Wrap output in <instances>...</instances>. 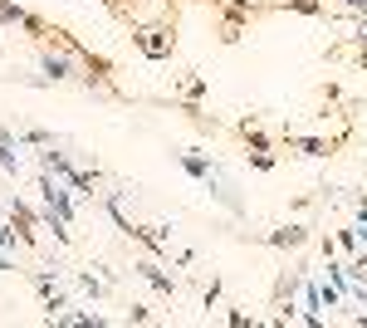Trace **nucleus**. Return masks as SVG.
<instances>
[{
  "label": "nucleus",
  "instance_id": "f257e3e1",
  "mask_svg": "<svg viewBox=\"0 0 367 328\" xmlns=\"http://www.w3.org/2000/svg\"><path fill=\"white\" fill-rule=\"evenodd\" d=\"M132 39H137V49H142L147 59H167V54H172V34H167V30H137Z\"/></svg>",
  "mask_w": 367,
  "mask_h": 328
},
{
  "label": "nucleus",
  "instance_id": "9b49d317",
  "mask_svg": "<svg viewBox=\"0 0 367 328\" xmlns=\"http://www.w3.org/2000/svg\"><path fill=\"white\" fill-rule=\"evenodd\" d=\"M0 270H10V260H0Z\"/></svg>",
  "mask_w": 367,
  "mask_h": 328
},
{
  "label": "nucleus",
  "instance_id": "1a4fd4ad",
  "mask_svg": "<svg viewBox=\"0 0 367 328\" xmlns=\"http://www.w3.org/2000/svg\"><path fill=\"white\" fill-rule=\"evenodd\" d=\"M289 10H299V15H318V0H289Z\"/></svg>",
  "mask_w": 367,
  "mask_h": 328
},
{
  "label": "nucleus",
  "instance_id": "9d476101",
  "mask_svg": "<svg viewBox=\"0 0 367 328\" xmlns=\"http://www.w3.org/2000/svg\"><path fill=\"white\" fill-rule=\"evenodd\" d=\"M343 5H353L358 15H367V0H343Z\"/></svg>",
  "mask_w": 367,
  "mask_h": 328
},
{
  "label": "nucleus",
  "instance_id": "20e7f679",
  "mask_svg": "<svg viewBox=\"0 0 367 328\" xmlns=\"http://www.w3.org/2000/svg\"><path fill=\"white\" fill-rule=\"evenodd\" d=\"M137 275H142V279H147V284H157V289H162V294H177V284H172V279H167V275H162V270H157V265H152V260H142V265H137Z\"/></svg>",
  "mask_w": 367,
  "mask_h": 328
},
{
  "label": "nucleus",
  "instance_id": "423d86ee",
  "mask_svg": "<svg viewBox=\"0 0 367 328\" xmlns=\"http://www.w3.org/2000/svg\"><path fill=\"white\" fill-rule=\"evenodd\" d=\"M289 142H294L304 157H323V152H328V142H318V137H299V132H289Z\"/></svg>",
  "mask_w": 367,
  "mask_h": 328
},
{
  "label": "nucleus",
  "instance_id": "6e6552de",
  "mask_svg": "<svg viewBox=\"0 0 367 328\" xmlns=\"http://www.w3.org/2000/svg\"><path fill=\"white\" fill-rule=\"evenodd\" d=\"M245 137H250V147H255V152H265V147H270V137H265L260 127H250V122H245Z\"/></svg>",
  "mask_w": 367,
  "mask_h": 328
},
{
  "label": "nucleus",
  "instance_id": "7ed1b4c3",
  "mask_svg": "<svg viewBox=\"0 0 367 328\" xmlns=\"http://www.w3.org/2000/svg\"><path fill=\"white\" fill-rule=\"evenodd\" d=\"M39 69H44V74H49V79H69V74H74V64H69V59H64V54H54V49H49V54H44V59H39Z\"/></svg>",
  "mask_w": 367,
  "mask_h": 328
},
{
  "label": "nucleus",
  "instance_id": "0eeeda50",
  "mask_svg": "<svg viewBox=\"0 0 367 328\" xmlns=\"http://www.w3.org/2000/svg\"><path fill=\"white\" fill-rule=\"evenodd\" d=\"M182 167L191 172V177H211V172H216V167H211V162H201V157H186Z\"/></svg>",
  "mask_w": 367,
  "mask_h": 328
},
{
  "label": "nucleus",
  "instance_id": "39448f33",
  "mask_svg": "<svg viewBox=\"0 0 367 328\" xmlns=\"http://www.w3.org/2000/svg\"><path fill=\"white\" fill-rule=\"evenodd\" d=\"M270 245H279V250L284 245H304V225H279L275 235H270Z\"/></svg>",
  "mask_w": 367,
  "mask_h": 328
},
{
  "label": "nucleus",
  "instance_id": "f03ea898",
  "mask_svg": "<svg viewBox=\"0 0 367 328\" xmlns=\"http://www.w3.org/2000/svg\"><path fill=\"white\" fill-rule=\"evenodd\" d=\"M0 25H25V30L44 34V20H35V15H30V10H20L15 0H0Z\"/></svg>",
  "mask_w": 367,
  "mask_h": 328
}]
</instances>
